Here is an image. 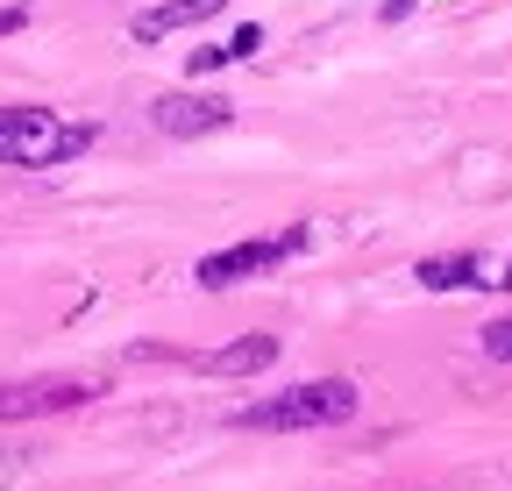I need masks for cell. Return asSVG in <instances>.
Listing matches in <instances>:
<instances>
[{
  "instance_id": "cell-5",
  "label": "cell",
  "mask_w": 512,
  "mask_h": 491,
  "mask_svg": "<svg viewBox=\"0 0 512 491\" xmlns=\"http://www.w3.org/2000/svg\"><path fill=\"white\" fill-rule=\"evenodd\" d=\"M93 385L79 378H36V385H0V420H36V413H64V406H86Z\"/></svg>"
},
{
  "instance_id": "cell-7",
  "label": "cell",
  "mask_w": 512,
  "mask_h": 491,
  "mask_svg": "<svg viewBox=\"0 0 512 491\" xmlns=\"http://www.w3.org/2000/svg\"><path fill=\"white\" fill-rule=\"evenodd\" d=\"M264 363H278V335H242V342L214 349L200 371L207 378H249V371H264Z\"/></svg>"
},
{
  "instance_id": "cell-13",
  "label": "cell",
  "mask_w": 512,
  "mask_h": 491,
  "mask_svg": "<svg viewBox=\"0 0 512 491\" xmlns=\"http://www.w3.org/2000/svg\"><path fill=\"white\" fill-rule=\"evenodd\" d=\"M491 285H505V292H512V264H505V271H498V278H491Z\"/></svg>"
},
{
  "instance_id": "cell-1",
  "label": "cell",
  "mask_w": 512,
  "mask_h": 491,
  "mask_svg": "<svg viewBox=\"0 0 512 491\" xmlns=\"http://www.w3.org/2000/svg\"><path fill=\"white\" fill-rule=\"evenodd\" d=\"M356 420V385L349 378H306L292 392H271L235 413L242 435H299V427H342Z\"/></svg>"
},
{
  "instance_id": "cell-10",
  "label": "cell",
  "mask_w": 512,
  "mask_h": 491,
  "mask_svg": "<svg viewBox=\"0 0 512 491\" xmlns=\"http://www.w3.org/2000/svg\"><path fill=\"white\" fill-rule=\"evenodd\" d=\"M256 43H264V29H256V22H242V29L228 36V65H242V57H249Z\"/></svg>"
},
{
  "instance_id": "cell-3",
  "label": "cell",
  "mask_w": 512,
  "mask_h": 491,
  "mask_svg": "<svg viewBox=\"0 0 512 491\" xmlns=\"http://www.w3.org/2000/svg\"><path fill=\"white\" fill-rule=\"evenodd\" d=\"M306 250V228H285V235H256V242H235V250H214V257H200V278L207 292H221V285H242V278H271L285 257H299Z\"/></svg>"
},
{
  "instance_id": "cell-8",
  "label": "cell",
  "mask_w": 512,
  "mask_h": 491,
  "mask_svg": "<svg viewBox=\"0 0 512 491\" xmlns=\"http://www.w3.org/2000/svg\"><path fill=\"white\" fill-rule=\"evenodd\" d=\"M420 285H427V292H463V285H491V278H477L470 257H448V264L434 257V264H420Z\"/></svg>"
},
{
  "instance_id": "cell-2",
  "label": "cell",
  "mask_w": 512,
  "mask_h": 491,
  "mask_svg": "<svg viewBox=\"0 0 512 491\" xmlns=\"http://www.w3.org/2000/svg\"><path fill=\"white\" fill-rule=\"evenodd\" d=\"M100 143V121H64L50 107H0V164H72Z\"/></svg>"
},
{
  "instance_id": "cell-12",
  "label": "cell",
  "mask_w": 512,
  "mask_h": 491,
  "mask_svg": "<svg viewBox=\"0 0 512 491\" xmlns=\"http://www.w3.org/2000/svg\"><path fill=\"white\" fill-rule=\"evenodd\" d=\"M22 22H29V8H22V0H15V8H0V36H15Z\"/></svg>"
},
{
  "instance_id": "cell-6",
  "label": "cell",
  "mask_w": 512,
  "mask_h": 491,
  "mask_svg": "<svg viewBox=\"0 0 512 491\" xmlns=\"http://www.w3.org/2000/svg\"><path fill=\"white\" fill-rule=\"evenodd\" d=\"M221 8H228V0H164V8H143L136 22H128V36H136V43H164V36L192 29V22H214Z\"/></svg>"
},
{
  "instance_id": "cell-4",
  "label": "cell",
  "mask_w": 512,
  "mask_h": 491,
  "mask_svg": "<svg viewBox=\"0 0 512 491\" xmlns=\"http://www.w3.org/2000/svg\"><path fill=\"white\" fill-rule=\"evenodd\" d=\"M228 121H235V107H228L221 93H157V100H150V129L171 136V143L214 136V129H228Z\"/></svg>"
},
{
  "instance_id": "cell-9",
  "label": "cell",
  "mask_w": 512,
  "mask_h": 491,
  "mask_svg": "<svg viewBox=\"0 0 512 491\" xmlns=\"http://www.w3.org/2000/svg\"><path fill=\"white\" fill-rule=\"evenodd\" d=\"M484 356H491V363H512V314L484 328Z\"/></svg>"
},
{
  "instance_id": "cell-11",
  "label": "cell",
  "mask_w": 512,
  "mask_h": 491,
  "mask_svg": "<svg viewBox=\"0 0 512 491\" xmlns=\"http://www.w3.org/2000/svg\"><path fill=\"white\" fill-rule=\"evenodd\" d=\"M413 8H420V0H384V8H377V22H406Z\"/></svg>"
}]
</instances>
